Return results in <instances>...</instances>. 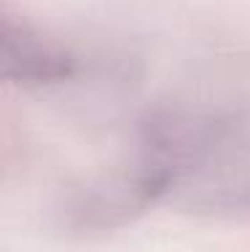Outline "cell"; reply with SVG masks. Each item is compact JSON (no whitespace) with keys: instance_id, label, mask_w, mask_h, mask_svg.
<instances>
[{"instance_id":"obj_1","label":"cell","mask_w":250,"mask_h":252,"mask_svg":"<svg viewBox=\"0 0 250 252\" xmlns=\"http://www.w3.org/2000/svg\"><path fill=\"white\" fill-rule=\"evenodd\" d=\"M138 158L162 199L196 215L250 209V121L237 113L172 107L140 126Z\"/></svg>"},{"instance_id":"obj_2","label":"cell","mask_w":250,"mask_h":252,"mask_svg":"<svg viewBox=\"0 0 250 252\" xmlns=\"http://www.w3.org/2000/svg\"><path fill=\"white\" fill-rule=\"evenodd\" d=\"M0 70L5 81L25 86L62 83L75 73V59L25 22H3L0 30Z\"/></svg>"}]
</instances>
